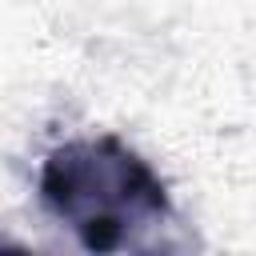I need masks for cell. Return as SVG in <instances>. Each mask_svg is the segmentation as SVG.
<instances>
[{
  "label": "cell",
  "mask_w": 256,
  "mask_h": 256,
  "mask_svg": "<svg viewBox=\"0 0 256 256\" xmlns=\"http://www.w3.org/2000/svg\"><path fill=\"white\" fill-rule=\"evenodd\" d=\"M44 208L76 232L88 252H144L172 220L164 180L116 136L68 140L40 168Z\"/></svg>",
  "instance_id": "cell-1"
}]
</instances>
